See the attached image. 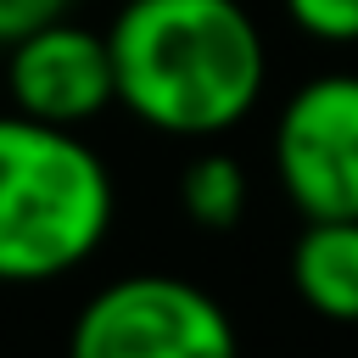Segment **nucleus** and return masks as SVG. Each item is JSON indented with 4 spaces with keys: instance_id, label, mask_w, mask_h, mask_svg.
<instances>
[{
    "instance_id": "obj_1",
    "label": "nucleus",
    "mask_w": 358,
    "mask_h": 358,
    "mask_svg": "<svg viewBox=\"0 0 358 358\" xmlns=\"http://www.w3.org/2000/svg\"><path fill=\"white\" fill-rule=\"evenodd\" d=\"M117 106L173 140H218L268 84V45L241 0H123L106 28Z\"/></svg>"
},
{
    "instance_id": "obj_2",
    "label": "nucleus",
    "mask_w": 358,
    "mask_h": 358,
    "mask_svg": "<svg viewBox=\"0 0 358 358\" xmlns=\"http://www.w3.org/2000/svg\"><path fill=\"white\" fill-rule=\"evenodd\" d=\"M112 218V168L78 129L0 112V285L73 274L101 252Z\"/></svg>"
},
{
    "instance_id": "obj_3",
    "label": "nucleus",
    "mask_w": 358,
    "mask_h": 358,
    "mask_svg": "<svg viewBox=\"0 0 358 358\" xmlns=\"http://www.w3.org/2000/svg\"><path fill=\"white\" fill-rule=\"evenodd\" d=\"M67 358H241L229 308L179 274L106 280L67 330Z\"/></svg>"
},
{
    "instance_id": "obj_4",
    "label": "nucleus",
    "mask_w": 358,
    "mask_h": 358,
    "mask_svg": "<svg viewBox=\"0 0 358 358\" xmlns=\"http://www.w3.org/2000/svg\"><path fill=\"white\" fill-rule=\"evenodd\" d=\"M274 179L302 218H358V73H313L280 101Z\"/></svg>"
},
{
    "instance_id": "obj_5",
    "label": "nucleus",
    "mask_w": 358,
    "mask_h": 358,
    "mask_svg": "<svg viewBox=\"0 0 358 358\" xmlns=\"http://www.w3.org/2000/svg\"><path fill=\"white\" fill-rule=\"evenodd\" d=\"M6 95L11 112L56 123V129H84L106 106H117V73H112V45L106 34L56 17L34 28L28 39L6 45Z\"/></svg>"
},
{
    "instance_id": "obj_6",
    "label": "nucleus",
    "mask_w": 358,
    "mask_h": 358,
    "mask_svg": "<svg viewBox=\"0 0 358 358\" xmlns=\"http://www.w3.org/2000/svg\"><path fill=\"white\" fill-rule=\"evenodd\" d=\"M291 291L330 324H358V218H302L291 241Z\"/></svg>"
},
{
    "instance_id": "obj_7",
    "label": "nucleus",
    "mask_w": 358,
    "mask_h": 358,
    "mask_svg": "<svg viewBox=\"0 0 358 358\" xmlns=\"http://www.w3.org/2000/svg\"><path fill=\"white\" fill-rule=\"evenodd\" d=\"M179 213L201 229V235H229L241 218H246V201H252V179L241 168V157L218 151V145H201L185 168H179Z\"/></svg>"
},
{
    "instance_id": "obj_8",
    "label": "nucleus",
    "mask_w": 358,
    "mask_h": 358,
    "mask_svg": "<svg viewBox=\"0 0 358 358\" xmlns=\"http://www.w3.org/2000/svg\"><path fill=\"white\" fill-rule=\"evenodd\" d=\"M296 34L319 45H358V0H280Z\"/></svg>"
},
{
    "instance_id": "obj_9",
    "label": "nucleus",
    "mask_w": 358,
    "mask_h": 358,
    "mask_svg": "<svg viewBox=\"0 0 358 358\" xmlns=\"http://www.w3.org/2000/svg\"><path fill=\"white\" fill-rule=\"evenodd\" d=\"M67 11H73V0H0V50L28 39L34 28L67 17Z\"/></svg>"
}]
</instances>
